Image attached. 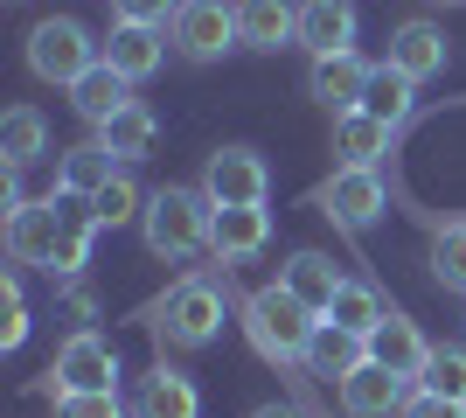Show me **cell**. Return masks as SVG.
I'll return each mask as SVG.
<instances>
[{
	"mask_svg": "<svg viewBox=\"0 0 466 418\" xmlns=\"http://www.w3.org/2000/svg\"><path fill=\"white\" fill-rule=\"evenodd\" d=\"M209 217H216V202L202 196V189H154V196H147V217H139L147 251H154V259H195V251L209 244Z\"/></svg>",
	"mask_w": 466,
	"mask_h": 418,
	"instance_id": "6da1fadb",
	"label": "cell"
},
{
	"mask_svg": "<svg viewBox=\"0 0 466 418\" xmlns=\"http://www.w3.org/2000/svg\"><path fill=\"white\" fill-rule=\"evenodd\" d=\"M244 328H251L258 356L307 362V342H313V328H320V314H313L307 300H292L286 286H265V293H251V307H244Z\"/></svg>",
	"mask_w": 466,
	"mask_h": 418,
	"instance_id": "7a4b0ae2",
	"label": "cell"
},
{
	"mask_svg": "<svg viewBox=\"0 0 466 418\" xmlns=\"http://www.w3.org/2000/svg\"><path fill=\"white\" fill-rule=\"evenodd\" d=\"M105 63V42H91V28L84 21H70V15H49V21H35L28 28V70H35L42 84H70L84 77V70H97Z\"/></svg>",
	"mask_w": 466,
	"mask_h": 418,
	"instance_id": "3957f363",
	"label": "cell"
},
{
	"mask_svg": "<svg viewBox=\"0 0 466 418\" xmlns=\"http://www.w3.org/2000/svg\"><path fill=\"white\" fill-rule=\"evenodd\" d=\"M154 328L175 342V349H209L216 328H223V300H216V286H209V279H181L175 293L154 307Z\"/></svg>",
	"mask_w": 466,
	"mask_h": 418,
	"instance_id": "277c9868",
	"label": "cell"
},
{
	"mask_svg": "<svg viewBox=\"0 0 466 418\" xmlns=\"http://www.w3.org/2000/svg\"><path fill=\"white\" fill-rule=\"evenodd\" d=\"M167 42H175L188 63H216L223 49H237V0H181V15L167 21Z\"/></svg>",
	"mask_w": 466,
	"mask_h": 418,
	"instance_id": "5b68a950",
	"label": "cell"
},
{
	"mask_svg": "<svg viewBox=\"0 0 466 418\" xmlns=\"http://www.w3.org/2000/svg\"><path fill=\"white\" fill-rule=\"evenodd\" d=\"M265 189H272V175H265V160H258L251 147H216L209 168H202V196H209L216 209L265 202Z\"/></svg>",
	"mask_w": 466,
	"mask_h": 418,
	"instance_id": "8992f818",
	"label": "cell"
},
{
	"mask_svg": "<svg viewBox=\"0 0 466 418\" xmlns=\"http://www.w3.org/2000/svg\"><path fill=\"white\" fill-rule=\"evenodd\" d=\"M49 377H56V391H112L118 383V349L105 335H91V328H77V335L56 349Z\"/></svg>",
	"mask_w": 466,
	"mask_h": 418,
	"instance_id": "52a82bcc",
	"label": "cell"
},
{
	"mask_svg": "<svg viewBox=\"0 0 466 418\" xmlns=\"http://www.w3.org/2000/svg\"><path fill=\"white\" fill-rule=\"evenodd\" d=\"M320 209H328L341 230H370L383 217V175L376 168H334L328 189H320Z\"/></svg>",
	"mask_w": 466,
	"mask_h": 418,
	"instance_id": "ba28073f",
	"label": "cell"
},
{
	"mask_svg": "<svg viewBox=\"0 0 466 418\" xmlns=\"http://www.w3.org/2000/svg\"><path fill=\"white\" fill-rule=\"evenodd\" d=\"M307 91L328 105L334 119H341V112H362V91H370V63L355 56V49H341V56H313Z\"/></svg>",
	"mask_w": 466,
	"mask_h": 418,
	"instance_id": "9c48e42d",
	"label": "cell"
},
{
	"mask_svg": "<svg viewBox=\"0 0 466 418\" xmlns=\"http://www.w3.org/2000/svg\"><path fill=\"white\" fill-rule=\"evenodd\" d=\"M56 244H63V223H56V202L49 196L7 217V259L15 265H49L56 272Z\"/></svg>",
	"mask_w": 466,
	"mask_h": 418,
	"instance_id": "30bf717a",
	"label": "cell"
},
{
	"mask_svg": "<svg viewBox=\"0 0 466 418\" xmlns=\"http://www.w3.org/2000/svg\"><path fill=\"white\" fill-rule=\"evenodd\" d=\"M410 404V377L383 370V362H362L355 377H341V412L349 418H390Z\"/></svg>",
	"mask_w": 466,
	"mask_h": 418,
	"instance_id": "8fae6325",
	"label": "cell"
},
{
	"mask_svg": "<svg viewBox=\"0 0 466 418\" xmlns=\"http://www.w3.org/2000/svg\"><path fill=\"white\" fill-rule=\"evenodd\" d=\"M265 238H272V217H265V202H244V209H216V217H209V251H216L223 265L258 259V251H265Z\"/></svg>",
	"mask_w": 466,
	"mask_h": 418,
	"instance_id": "7c38bea8",
	"label": "cell"
},
{
	"mask_svg": "<svg viewBox=\"0 0 466 418\" xmlns=\"http://www.w3.org/2000/svg\"><path fill=\"white\" fill-rule=\"evenodd\" d=\"M383 63L425 84L431 70H446V28H431V21H397V28H390V56Z\"/></svg>",
	"mask_w": 466,
	"mask_h": 418,
	"instance_id": "4fadbf2b",
	"label": "cell"
},
{
	"mask_svg": "<svg viewBox=\"0 0 466 418\" xmlns=\"http://www.w3.org/2000/svg\"><path fill=\"white\" fill-rule=\"evenodd\" d=\"M160 56H167V36L160 28H139V21H112V42H105V63H112L126 84L154 77Z\"/></svg>",
	"mask_w": 466,
	"mask_h": 418,
	"instance_id": "5bb4252c",
	"label": "cell"
},
{
	"mask_svg": "<svg viewBox=\"0 0 466 418\" xmlns=\"http://www.w3.org/2000/svg\"><path fill=\"white\" fill-rule=\"evenodd\" d=\"M237 36H244V49H286V42H299V7L292 0H237Z\"/></svg>",
	"mask_w": 466,
	"mask_h": 418,
	"instance_id": "9a60e30c",
	"label": "cell"
},
{
	"mask_svg": "<svg viewBox=\"0 0 466 418\" xmlns=\"http://www.w3.org/2000/svg\"><path fill=\"white\" fill-rule=\"evenodd\" d=\"M299 42L313 56H341L355 42V7L349 0H299Z\"/></svg>",
	"mask_w": 466,
	"mask_h": 418,
	"instance_id": "2e32d148",
	"label": "cell"
},
{
	"mask_svg": "<svg viewBox=\"0 0 466 418\" xmlns=\"http://www.w3.org/2000/svg\"><path fill=\"white\" fill-rule=\"evenodd\" d=\"M307 362H313V377H355L362 362H370V335H355V328H334V321H320L307 342Z\"/></svg>",
	"mask_w": 466,
	"mask_h": 418,
	"instance_id": "e0dca14e",
	"label": "cell"
},
{
	"mask_svg": "<svg viewBox=\"0 0 466 418\" xmlns=\"http://www.w3.org/2000/svg\"><path fill=\"white\" fill-rule=\"evenodd\" d=\"M425 356H431V342L418 335V321H404V314H383V328L370 335V362H383L397 377H418Z\"/></svg>",
	"mask_w": 466,
	"mask_h": 418,
	"instance_id": "ac0fdd59",
	"label": "cell"
},
{
	"mask_svg": "<svg viewBox=\"0 0 466 418\" xmlns=\"http://www.w3.org/2000/svg\"><path fill=\"white\" fill-rule=\"evenodd\" d=\"M279 286H286L292 300H307L313 314H328L334 293H341V272H334V259H320V251H292V259L279 265Z\"/></svg>",
	"mask_w": 466,
	"mask_h": 418,
	"instance_id": "d6986e66",
	"label": "cell"
},
{
	"mask_svg": "<svg viewBox=\"0 0 466 418\" xmlns=\"http://www.w3.org/2000/svg\"><path fill=\"white\" fill-rule=\"evenodd\" d=\"M126 91H133V84L118 77L112 63H97V70H84V77L70 84V105H77V119H91V126H112L118 112L133 105V98H126Z\"/></svg>",
	"mask_w": 466,
	"mask_h": 418,
	"instance_id": "ffe728a7",
	"label": "cell"
},
{
	"mask_svg": "<svg viewBox=\"0 0 466 418\" xmlns=\"http://www.w3.org/2000/svg\"><path fill=\"white\" fill-rule=\"evenodd\" d=\"M139 418H202V398H195V383L181 370H147L139 377Z\"/></svg>",
	"mask_w": 466,
	"mask_h": 418,
	"instance_id": "44dd1931",
	"label": "cell"
},
{
	"mask_svg": "<svg viewBox=\"0 0 466 418\" xmlns=\"http://www.w3.org/2000/svg\"><path fill=\"white\" fill-rule=\"evenodd\" d=\"M390 133H397V126L370 119V112H341V119H334V154H341V168H376V160L390 154Z\"/></svg>",
	"mask_w": 466,
	"mask_h": 418,
	"instance_id": "7402d4cb",
	"label": "cell"
},
{
	"mask_svg": "<svg viewBox=\"0 0 466 418\" xmlns=\"http://www.w3.org/2000/svg\"><path fill=\"white\" fill-rule=\"evenodd\" d=\"M112 175H118V154L105 147V139L63 147V160H56V181H63V189H77V196H97V189H105Z\"/></svg>",
	"mask_w": 466,
	"mask_h": 418,
	"instance_id": "603a6c76",
	"label": "cell"
},
{
	"mask_svg": "<svg viewBox=\"0 0 466 418\" xmlns=\"http://www.w3.org/2000/svg\"><path fill=\"white\" fill-rule=\"evenodd\" d=\"M410 98H418V77H404V70H390V63H376L370 70V91H362V112L383 126H404L410 119Z\"/></svg>",
	"mask_w": 466,
	"mask_h": 418,
	"instance_id": "cb8c5ba5",
	"label": "cell"
},
{
	"mask_svg": "<svg viewBox=\"0 0 466 418\" xmlns=\"http://www.w3.org/2000/svg\"><path fill=\"white\" fill-rule=\"evenodd\" d=\"M42 154H49V126H42V112L15 105V112L0 119V160H7V168H35Z\"/></svg>",
	"mask_w": 466,
	"mask_h": 418,
	"instance_id": "d4e9b609",
	"label": "cell"
},
{
	"mask_svg": "<svg viewBox=\"0 0 466 418\" xmlns=\"http://www.w3.org/2000/svg\"><path fill=\"white\" fill-rule=\"evenodd\" d=\"M383 300H376V286H362V279H341V293H334V307L320 321H334V328H355V335H376L383 328Z\"/></svg>",
	"mask_w": 466,
	"mask_h": 418,
	"instance_id": "484cf974",
	"label": "cell"
},
{
	"mask_svg": "<svg viewBox=\"0 0 466 418\" xmlns=\"http://www.w3.org/2000/svg\"><path fill=\"white\" fill-rule=\"evenodd\" d=\"M97 139H105L118 160H139L147 147H154V112H147V105H126L112 126H97Z\"/></svg>",
	"mask_w": 466,
	"mask_h": 418,
	"instance_id": "4316f807",
	"label": "cell"
},
{
	"mask_svg": "<svg viewBox=\"0 0 466 418\" xmlns=\"http://www.w3.org/2000/svg\"><path fill=\"white\" fill-rule=\"evenodd\" d=\"M418 391L466 404V349H431V356H425V370H418Z\"/></svg>",
	"mask_w": 466,
	"mask_h": 418,
	"instance_id": "83f0119b",
	"label": "cell"
},
{
	"mask_svg": "<svg viewBox=\"0 0 466 418\" xmlns=\"http://www.w3.org/2000/svg\"><path fill=\"white\" fill-rule=\"evenodd\" d=\"M431 279H439L446 293H466V223H446V230L431 238Z\"/></svg>",
	"mask_w": 466,
	"mask_h": 418,
	"instance_id": "f1b7e54d",
	"label": "cell"
},
{
	"mask_svg": "<svg viewBox=\"0 0 466 418\" xmlns=\"http://www.w3.org/2000/svg\"><path fill=\"white\" fill-rule=\"evenodd\" d=\"M97 223H105V230H112V223H133V217H147V196H139L133 189V175H112L105 181V189H97Z\"/></svg>",
	"mask_w": 466,
	"mask_h": 418,
	"instance_id": "f546056e",
	"label": "cell"
},
{
	"mask_svg": "<svg viewBox=\"0 0 466 418\" xmlns=\"http://www.w3.org/2000/svg\"><path fill=\"white\" fill-rule=\"evenodd\" d=\"M28 342V307H21V279L0 272V349H21Z\"/></svg>",
	"mask_w": 466,
	"mask_h": 418,
	"instance_id": "4dcf8cb0",
	"label": "cell"
},
{
	"mask_svg": "<svg viewBox=\"0 0 466 418\" xmlns=\"http://www.w3.org/2000/svg\"><path fill=\"white\" fill-rule=\"evenodd\" d=\"M56 418H126L112 391H56Z\"/></svg>",
	"mask_w": 466,
	"mask_h": 418,
	"instance_id": "1f68e13d",
	"label": "cell"
},
{
	"mask_svg": "<svg viewBox=\"0 0 466 418\" xmlns=\"http://www.w3.org/2000/svg\"><path fill=\"white\" fill-rule=\"evenodd\" d=\"M181 15V0H112V21H139V28H167Z\"/></svg>",
	"mask_w": 466,
	"mask_h": 418,
	"instance_id": "d6a6232c",
	"label": "cell"
},
{
	"mask_svg": "<svg viewBox=\"0 0 466 418\" xmlns=\"http://www.w3.org/2000/svg\"><path fill=\"white\" fill-rule=\"evenodd\" d=\"M404 418H466V404H452V398H431V391H418V398L404 404Z\"/></svg>",
	"mask_w": 466,
	"mask_h": 418,
	"instance_id": "836d02e7",
	"label": "cell"
},
{
	"mask_svg": "<svg viewBox=\"0 0 466 418\" xmlns=\"http://www.w3.org/2000/svg\"><path fill=\"white\" fill-rule=\"evenodd\" d=\"M251 418H299V412H292V404H258Z\"/></svg>",
	"mask_w": 466,
	"mask_h": 418,
	"instance_id": "e575fe53",
	"label": "cell"
},
{
	"mask_svg": "<svg viewBox=\"0 0 466 418\" xmlns=\"http://www.w3.org/2000/svg\"><path fill=\"white\" fill-rule=\"evenodd\" d=\"M439 7H460V0H439Z\"/></svg>",
	"mask_w": 466,
	"mask_h": 418,
	"instance_id": "d590c367",
	"label": "cell"
}]
</instances>
